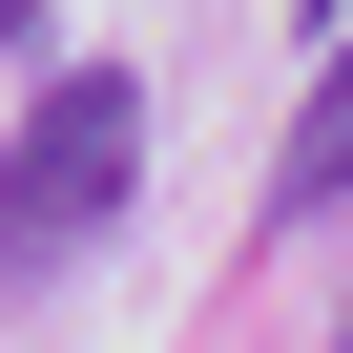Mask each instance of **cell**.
<instances>
[{"label": "cell", "instance_id": "1", "mask_svg": "<svg viewBox=\"0 0 353 353\" xmlns=\"http://www.w3.org/2000/svg\"><path fill=\"white\" fill-rule=\"evenodd\" d=\"M125 188H145V83H125V63H63V83L21 104V145H0V270L104 250Z\"/></svg>", "mask_w": 353, "mask_h": 353}, {"label": "cell", "instance_id": "4", "mask_svg": "<svg viewBox=\"0 0 353 353\" xmlns=\"http://www.w3.org/2000/svg\"><path fill=\"white\" fill-rule=\"evenodd\" d=\"M332 353H353V312H332Z\"/></svg>", "mask_w": 353, "mask_h": 353}, {"label": "cell", "instance_id": "3", "mask_svg": "<svg viewBox=\"0 0 353 353\" xmlns=\"http://www.w3.org/2000/svg\"><path fill=\"white\" fill-rule=\"evenodd\" d=\"M0 42H42V0H0Z\"/></svg>", "mask_w": 353, "mask_h": 353}, {"label": "cell", "instance_id": "2", "mask_svg": "<svg viewBox=\"0 0 353 353\" xmlns=\"http://www.w3.org/2000/svg\"><path fill=\"white\" fill-rule=\"evenodd\" d=\"M312 208H353V42H332V83H312L291 145H270V229H312Z\"/></svg>", "mask_w": 353, "mask_h": 353}]
</instances>
